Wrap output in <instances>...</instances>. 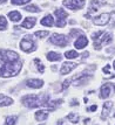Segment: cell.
Returning a JSON list of instances; mask_svg holds the SVG:
<instances>
[{
  "instance_id": "obj_1",
  "label": "cell",
  "mask_w": 115,
  "mask_h": 125,
  "mask_svg": "<svg viewBox=\"0 0 115 125\" xmlns=\"http://www.w3.org/2000/svg\"><path fill=\"white\" fill-rule=\"evenodd\" d=\"M21 62L19 55L12 50H0V76L13 77L18 75L21 69Z\"/></svg>"
},
{
  "instance_id": "obj_2",
  "label": "cell",
  "mask_w": 115,
  "mask_h": 125,
  "mask_svg": "<svg viewBox=\"0 0 115 125\" xmlns=\"http://www.w3.org/2000/svg\"><path fill=\"white\" fill-rule=\"evenodd\" d=\"M48 101V97L45 96V98L39 97L38 95H27L25 97H22L21 102L25 106H27L29 109H34V108H38L41 105H45V103Z\"/></svg>"
},
{
  "instance_id": "obj_3",
  "label": "cell",
  "mask_w": 115,
  "mask_h": 125,
  "mask_svg": "<svg viewBox=\"0 0 115 125\" xmlns=\"http://www.w3.org/2000/svg\"><path fill=\"white\" fill-rule=\"evenodd\" d=\"M92 39L94 41V48L96 50H100L102 44L109 43L112 41V34L110 33H103V32H96L92 35Z\"/></svg>"
},
{
  "instance_id": "obj_4",
  "label": "cell",
  "mask_w": 115,
  "mask_h": 125,
  "mask_svg": "<svg viewBox=\"0 0 115 125\" xmlns=\"http://www.w3.org/2000/svg\"><path fill=\"white\" fill-rule=\"evenodd\" d=\"M20 48H21V50L26 52V53L33 52V50L35 49V43H34V41H33L32 36L26 35L25 38L22 39L21 41H20Z\"/></svg>"
},
{
  "instance_id": "obj_5",
  "label": "cell",
  "mask_w": 115,
  "mask_h": 125,
  "mask_svg": "<svg viewBox=\"0 0 115 125\" xmlns=\"http://www.w3.org/2000/svg\"><path fill=\"white\" fill-rule=\"evenodd\" d=\"M54 14H55V16H56V27L62 28L66 25V21H67V16H68V14H67V13L65 12V10H62V8H58V10H55Z\"/></svg>"
},
{
  "instance_id": "obj_6",
  "label": "cell",
  "mask_w": 115,
  "mask_h": 125,
  "mask_svg": "<svg viewBox=\"0 0 115 125\" xmlns=\"http://www.w3.org/2000/svg\"><path fill=\"white\" fill-rule=\"evenodd\" d=\"M49 41L52 42V43L56 44V46H60V47H65L66 44L69 42V39L67 38L66 35L64 34H53L51 39H49Z\"/></svg>"
},
{
  "instance_id": "obj_7",
  "label": "cell",
  "mask_w": 115,
  "mask_h": 125,
  "mask_svg": "<svg viewBox=\"0 0 115 125\" xmlns=\"http://www.w3.org/2000/svg\"><path fill=\"white\" fill-rule=\"evenodd\" d=\"M64 5L67 7V8H69V10H80L82 8L85 4H86V0H64V2H62Z\"/></svg>"
},
{
  "instance_id": "obj_8",
  "label": "cell",
  "mask_w": 115,
  "mask_h": 125,
  "mask_svg": "<svg viewBox=\"0 0 115 125\" xmlns=\"http://www.w3.org/2000/svg\"><path fill=\"white\" fill-rule=\"evenodd\" d=\"M115 87L112 84V83H106L103 84L101 89H100V97L102 98V99H106V98H108L112 95V93L114 91Z\"/></svg>"
},
{
  "instance_id": "obj_9",
  "label": "cell",
  "mask_w": 115,
  "mask_h": 125,
  "mask_svg": "<svg viewBox=\"0 0 115 125\" xmlns=\"http://www.w3.org/2000/svg\"><path fill=\"white\" fill-rule=\"evenodd\" d=\"M109 20H110L109 13H103V14H100L99 16L94 18L93 22L95 25H98V26H104V25H107L109 22Z\"/></svg>"
},
{
  "instance_id": "obj_10",
  "label": "cell",
  "mask_w": 115,
  "mask_h": 125,
  "mask_svg": "<svg viewBox=\"0 0 115 125\" xmlns=\"http://www.w3.org/2000/svg\"><path fill=\"white\" fill-rule=\"evenodd\" d=\"M92 77V75H89V74H86V73H81V74H77L75 76L71 78L72 81H75L74 82V85H81L82 83H85V82L89 80Z\"/></svg>"
},
{
  "instance_id": "obj_11",
  "label": "cell",
  "mask_w": 115,
  "mask_h": 125,
  "mask_svg": "<svg viewBox=\"0 0 115 125\" xmlns=\"http://www.w3.org/2000/svg\"><path fill=\"white\" fill-rule=\"evenodd\" d=\"M74 68H77V63H74V62H65L62 67H61V75H66V74H69Z\"/></svg>"
},
{
  "instance_id": "obj_12",
  "label": "cell",
  "mask_w": 115,
  "mask_h": 125,
  "mask_svg": "<svg viewBox=\"0 0 115 125\" xmlns=\"http://www.w3.org/2000/svg\"><path fill=\"white\" fill-rule=\"evenodd\" d=\"M88 44V39L85 35H80L77 39V41L74 42V47L77 49H83Z\"/></svg>"
},
{
  "instance_id": "obj_13",
  "label": "cell",
  "mask_w": 115,
  "mask_h": 125,
  "mask_svg": "<svg viewBox=\"0 0 115 125\" xmlns=\"http://www.w3.org/2000/svg\"><path fill=\"white\" fill-rule=\"evenodd\" d=\"M113 102L112 101H108V102H106V103L103 104V110H102V114H101V118L102 119H106L108 116H109L110 114V110H112V108H113Z\"/></svg>"
},
{
  "instance_id": "obj_14",
  "label": "cell",
  "mask_w": 115,
  "mask_h": 125,
  "mask_svg": "<svg viewBox=\"0 0 115 125\" xmlns=\"http://www.w3.org/2000/svg\"><path fill=\"white\" fill-rule=\"evenodd\" d=\"M26 85L29 88H33V89H39L44 85V81L41 80H37V78H32V80H28L26 82Z\"/></svg>"
},
{
  "instance_id": "obj_15",
  "label": "cell",
  "mask_w": 115,
  "mask_h": 125,
  "mask_svg": "<svg viewBox=\"0 0 115 125\" xmlns=\"http://www.w3.org/2000/svg\"><path fill=\"white\" fill-rule=\"evenodd\" d=\"M35 22H37V19L33 18V16H31V18H26V19L24 20L21 26L24 28H33L34 25H35Z\"/></svg>"
},
{
  "instance_id": "obj_16",
  "label": "cell",
  "mask_w": 115,
  "mask_h": 125,
  "mask_svg": "<svg viewBox=\"0 0 115 125\" xmlns=\"http://www.w3.org/2000/svg\"><path fill=\"white\" fill-rule=\"evenodd\" d=\"M48 118V111L46 110H39L35 112V119L39 120V122H42V120H46Z\"/></svg>"
},
{
  "instance_id": "obj_17",
  "label": "cell",
  "mask_w": 115,
  "mask_h": 125,
  "mask_svg": "<svg viewBox=\"0 0 115 125\" xmlns=\"http://www.w3.org/2000/svg\"><path fill=\"white\" fill-rule=\"evenodd\" d=\"M61 103H62V99H58V101H47V102L45 103V106H47L51 111H54V110L56 109V106Z\"/></svg>"
},
{
  "instance_id": "obj_18",
  "label": "cell",
  "mask_w": 115,
  "mask_h": 125,
  "mask_svg": "<svg viewBox=\"0 0 115 125\" xmlns=\"http://www.w3.org/2000/svg\"><path fill=\"white\" fill-rule=\"evenodd\" d=\"M13 103V99L5 95H0V106H8Z\"/></svg>"
},
{
  "instance_id": "obj_19",
  "label": "cell",
  "mask_w": 115,
  "mask_h": 125,
  "mask_svg": "<svg viewBox=\"0 0 115 125\" xmlns=\"http://www.w3.org/2000/svg\"><path fill=\"white\" fill-rule=\"evenodd\" d=\"M40 23H41L42 26H47V27H51V26H53V23H54L53 16L49 15V14H48V15H46L44 19H42V20L40 21Z\"/></svg>"
},
{
  "instance_id": "obj_20",
  "label": "cell",
  "mask_w": 115,
  "mask_h": 125,
  "mask_svg": "<svg viewBox=\"0 0 115 125\" xmlns=\"http://www.w3.org/2000/svg\"><path fill=\"white\" fill-rule=\"evenodd\" d=\"M8 18H10L11 21L16 22L21 19V14H20L18 11H13V12H10V13H8Z\"/></svg>"
},
{
  "instance_id": "obj_21",
  "label": "cell",
  "mask_w": 115,
  "mask_h": 125,
  "mask_svg": "<svg viewBox=\"0 0 115 125\" xmlns=\"http://www.w3.org/2000/svg\"><path fill=\"white\" fill-rule=\"evenodd\" d=\"M46 57H47L48 61H59L61 59L60 55L58 54V53H55V52H49Z\"/></svg>"
},
{
  "instance_id": "obj_22",
  "label": "cell",
  "mask_w": 115,
  "mask_h": 125,
  "mask_svg": "<svg viewBox=\"0 0 115 125\" xmlns=\"http://www.w3.org/2000/svg\"><path fill=\"white\" fill-rule=\"evenodd\" d=\"M79 56V53L77 50H68L65 53V57L66 59H77Z\"/></svg>"
},
{
  "instance_id": "obj_23",
  "label": "cell",
  "mask_w": 115,
  "mask_h": 125,
  "mask_svg": "<svg viewBox=\"0 0 115 125\" xmlns=\"http://www.w3.org/2000/svg\"><path fill=\"white\" fill-rule=\"evenodd\" d=\"M34 63H35V65H37V69H38L39 73H44L45 67H44V64L41 63V61L39 60V59H34Z\"/></svg>"
},
{
  "instance_id": "obj_24",
  "label": "cell",
  "mask_w": 115,
  "mask_h": 125,
  "mask_svg": "<svg viewBox=\"0 0 115 125\" xmlns=\"http://www.w3.org/2000/svg\"><path fill=\"white\" fill-rule=\"evenodd\" d=\"M16 120H18L16 116H10L6 118V125H15Z\"/></svg>"
},
{
  "instance_id": "obj_25",
  "label": "cell",
  "mask_w": 115,
  "mask_h": 125,
  "mask_svg": "<svg viewBox=\"0 0 115 125\" xmlns=\"http://www.w3.org/2000/svg\"><path fill=\"white\" fill-rule=\"evenodd\" d=\"M109 69H110V65L109 64H107L106 67H104L103 69V75H104V77H107V78H112V77H114V75L113 74H110V71H109Z\"/></svg>"
},
{
  "instance_id": "obj_26",
  "label": "cell",
  "mask_w": 115,
  "mask_h": 125,
  "mask_svg": "<svg viewBox=\"0 0 115 125\" xmlns=\"http://www.w3.org/2000/svg\"><path fill=\"white\" fill-rule=\"evenodd\" d=\"M7 28V21H6L5 16L0 15V31H5Z\"/></svg>"
},
{
  "instance_id": "obj_27",
  "label": "cell",
  "mask_w": 115,
  "mask_h": 125,
  "mask_svg": "<svg viewBox=\"0 0 115 125\" xmlns=\"http://www.w3.org/2000/svg\"><path fill=\"white\" fill-rule=\"evenodd\" d=\"M67 118L71 120L72 123H77V122H79V116H77V114H69L67 116Z\"/></svg>"
},
{
  "instance_id": "obj_28",
  "label": "cell",
  "mask_w": 115,
  "mask_h": 125,
  "mask_svg": "<svg viewBox=\"0 0 115 125\" xmlns=\"http://www.w3.org/2000/svg\"><path fill=\"white\" fill-rule=\"evenodd\" d=\"M25 10L27 12H33V13H37V12L40 11V8L37 7L35 5H29V6H27V7H25Z\"/></svg>"
},
{
  "instance_id": "obj_29",
  "label": "cell",
  "mask_w": 115,
  "mask_h": 125,
  "mask_svg": "<svg viewBox=\"0 0 115 125\" xmlns=\"http://www.w3.org/2000/svg\"><path fill=\"white\" fill-rule=\"evenodd\" d=\"M31 0H11V2L13 5H25V4H28Z\"/></svg>"
},
{
  "instance_id": "obj_30",
  "label": "cell",
  "mask_w": 115,
  "mask_h": 125,
  "mask_svg": "<svg viewBox=\"0 0 115 125\" xmlns=\"http://www.w3.org/2000/svg\"><path fill=\"white\" fill-rule=\"evenodd\" d=\"M35 35H37L38 38L42 39V38H46V36L48 35V32H47V31H38V32H35Z\"/></svg>"
},
{
  "instance_id": "obj_31",
  "label": "cell",
  "mask_w": 115,
  "mask_h": 125,
  "mask_svg": "<svg viewBox=\"0 0 115 125\" xmlns=\"http://www.w3.org/2000/svg\"><path fill=\"white\" fill-rule=\"evenodd\" d=\"M77 34H79V35H83V33H82L80 29H72L71 31V36H77Z\"/></svg>"
},
{
  "instance_id": "obj_32",
  "label": "cell",
  "mask_w": 115,
  "mask_h": 125,
  "mask_svg": "<svg viewBox=\"0 0 115 125\" xmlns=\"http://www.w3.org/2000/svg\"><path fill=\"white\" fill-rule=\"evenodd\" d=\"M71 82H72V80H66V81H64V83H62V90H65L66 88L69 87Z\"/></svg>"
},
{
  "instance_id": "obj_33",
  "label": "cell",
  "mask_w": 115,
  "mask_h": 125,
  "mask_svg": "<svg viewBox=\"0 0 115 125\" xmlns=\"http://www.w3.org/2000/svg\"><path fill=\"white\" fill-rule=\"evenodd\" d=\"M96 109H98V106H96V104H94V105H92V106H89V108H88V111L94 112V111H96Z\"/></svg>"
},
{
  "instance_id": "obj_34",
  "label": "cell",
  "mask_w": 115,
  "mask_h": 125,
  "mask_svg": "<svg viewBox=\"0 0 115 125\" xmlns=\"http://www.w3.org/2000/svg\"><path fill=\"white\" fill-rule=\"evenodd\" d=\"M77 104L79 103H77V101L75 102V99H73V102H71V105H77Z\"/></svg>"
},
{
  "instance_id": "obj_35",
  "label": "cell",
  "mask_w": 115,
  "mask_h": 125,
  "mask_svg": "<svg viewBox=\"0 0 115 125\" xmlns=\"http://www.w3.org/2000/svg\"><path fill=\"white\" fill-rule=\"evenodd\" d=\"M89 120H90V118H86V119L83 120V123H85V124H87V123L89 122Z\"/></svg>"
},
{
  "instance_id": "obj_36",
  "label": "cell",
  "mask_w": 115,
  "mask_h": 125,
  "mask_svg": "<svg viewBox=\"0 0 115 125\" xmlns=\"http://www.w3.org/2000/svg\"><path fill=\"white\" fill-rule=\"evenodd\" d=\"M7 0H0V4H4V2H6Z\"/></svg>"
},
{
  "instance_id": "obj_37",
  "label": "cell",
  "mask_w": 115,
  "mask_h": 125,
  "mask_svg": "<svg viewBox=\"0 0 115 125\" xmlns=\"http://www.w3.org/2000/svg\"><path fill=\"white\" fill-rule=\"evenodd\" d=\"M59 125H66V124H65V123H64V122H62V120H61L60 123H59Z\"/></svg>"
},
{
  "instance_id": "obj_38",
  "label": "cell",
  "mask_w": 115,
  "mask_h": 125,
  "mask_svg": "<svg viewBox=\"0 0 115 125\" xmlns=\"http://www.w3.org/2000/svg\"><path fill=\"white\" fill-rule=\"evenodd\" d=\"M114 69H115V61H114Z\"/></svg>"
},
{
  "instance_id": "obj_39",
  "label": "cell",
  "mask_w": 115,
  "mask_h": 125,
  "mask_svg": "<svg viewBox=\"0 0 115 125\" xmlns=\"http://www.w3.org/2000/svg\"><path fill=\"white\" fill-rule=\"evenodd\" d=\"M114 117H115V114H114Z\"/></svg>"
},
{
  "instance_id": "obj_40",
  "label": "cell",
  "mask_w": 115,
  "mask_h": 125,
  "mask_svg": "<svg viewBox=\"0 0 115 125\" xmlns=\"http://www.w3.org/2000/svg\"><path fill=\"white\" fill-rule=\"evenodd\" d=\"M41 125H44V124H41Z\"/></svg>"
}]
</instances>
